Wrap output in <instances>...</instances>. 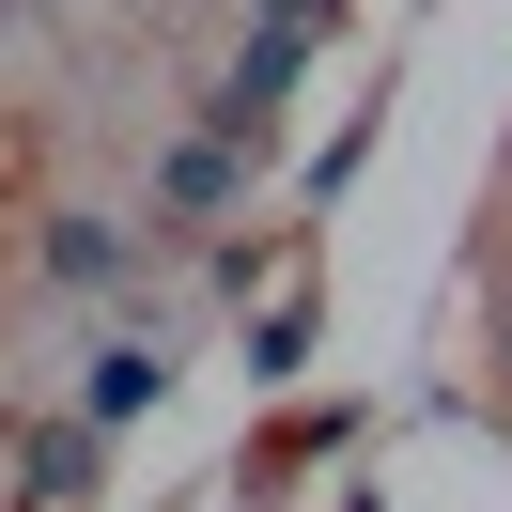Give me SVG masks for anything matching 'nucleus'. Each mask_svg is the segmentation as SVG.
Returning a JSON list of instances; mask_svg holds the SVG:
<instances>
[{
    "label": "nucleus",
    "instance_id": "nucleus-2",
    "mask_svg": "<svg viewBox=\"0 0 512 512\" xmlns=\"http://www.w3.org/2000/svg\"><path fill=\"white\" fill-rule=\"evenodd\" d=\"M156 202H171V218H233V202H249V140H218V125H202V140H171Z\"/></svg>",
    "mask_w": 512,
    "mask_h": 512
},
{
    "label": "nucleus",
    "instance_id": "nucleus-5",
    "mask_svg": "<svg viewBox=\"0 0 512 512\" xmlns=\"http://www.w3.org/2000/svg\"><path fill=\"white\" fill-rule=\"evenodd\" d=\"M94 466H109V435H94V419H47V435H32V497H47V512H63V497H94Z\"/></svg>",
    "mask_w": 512,
    "mask_h": 512
},
{
    "label": "nucleus",
    "instance_id": "nucleus-3",
    "mask_svg": "<svg viewBox=\"0 0 512 512\" xmlns=\"http://www.w3.org/2000/svg\"><path fill=\"white\" fill-rule=\"evenodd\" d=\"M156 388H171V357H156V342H109L94 373H78V419H94V435H125V419L156 404Z\"/></svg>",
    "mask_w": 512,
    "mask_h": 512
},
{
    "label": "nucleus",
    "instance_id": "nucleus-1",
    "mask_svg": "<svg viewBox=\"0 0 512 512\" xmlns=\"http://www.w3.org/2000/svg\"><path fill=\"white\" fill-rule=\"evenodd\" d=\"M295 63H311V32H249V47L218 63V94H202V125L264 156V140H280V94H295Z\"/></svg>",
    "mask_w": 512,
    "mask_h": 512
},
{
    "label": "nucleus",
    "instance_id": "nucleus-4",
    "mask_svg": "<svg viewBox=\"0 0 512 512\" xmlns=\"http://www.w3.org/2000/svg\"><path fill=\"white\" fill-rule=\"evenodd\" d=\"M125 264H140V233H125V218H47V280H78V295H109V280H125Z\"/></svg>",
    "mask_w": 512,
    "mask_h": 512
}]
</instances>
